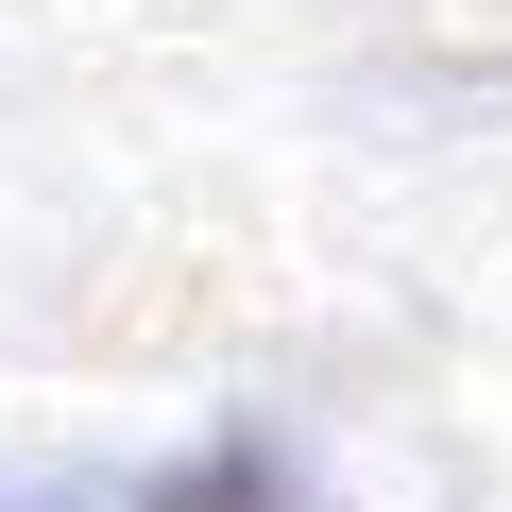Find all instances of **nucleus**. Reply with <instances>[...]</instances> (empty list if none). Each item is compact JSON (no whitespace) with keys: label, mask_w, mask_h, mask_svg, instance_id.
Masks as SVG:
<instances>
[{"label":"nucleus","mask_w":512,"mask_h":512,"mask_svg":"<svg viewBox=\"0 0 512 512\" xmlns=\"http://www.w3.org/2000/svg\"><path fill=\"white\" fill-rule=\"evenodd\" d=\"M137 512H291V461H274V444H256V427H239V444H205L188 478H154Z\"/></svg>","instance_id":"obj_1"}]
</instances>
